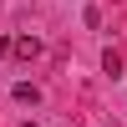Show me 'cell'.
Wrapping results in <instances>:
<instances>
[{"label":"cell","mask_w":127,"mask_h":127,"mask_svg":"<svg viewBox=\"0 0 127 127\" xmlns=\"http://www.w3.org/2000/svg\"><path fill=\"white\" fill-rule=\"evenodd\" d=\"M10 51H15L20 61H36V56H41V41H36V36H15V41H10Z\"/></svg>","instance_id":"6da1fadb"},{"label":"cell","mask_w":127,"mask_h":127,"mask_svg":"<svg viewBox=\"0 0 127 127\" xmlns=\"http://www.w3.org/2000/svg\"><path fill=\"white\" fill-rule=\"evenodd\" d=\"M10 97H15L20 107H36V102H41V87H31V81H15V87H10Z\"/></svg>","instance_id":"7a4b0ae2"},{"label":"cell","mask_w":127,"mask_h":127,"mask_svg":"<svg viewBox=\"0 0 127 127\" xmlns=\"http://www.w3.org/2000/svg\"><path fill=\"white\" fill-rule=\"evenodd\" d=\"M102 71H112V76L122 71V56H117V51H107V56H102Z\"/></svg>","instance_id":"3957f363"},{"label":"cell","mask_w":127,"mask_h":127,"mask_svg":"<svg viewBox=\"0 0 127 127\" xmlns=\"http://www.w3.org/2000/svg\"><path fill=\"white\" fill-rule=\"evenodd\" d=\"M5 51H10V36H0V56H5Z\"/></svg>","instance_id":"277c9868"},{"label":"cell","mask_w":127,"mask_h":127,"mask_svg":"<svg viewBox=\"0 0 127 127\" xmlns=\"http://www.w3.org/2000/svg\"><path fill=\"white\" fill-rule=\"evenodd\" d=\"M20 127H36V122H20Z\"/></svg>","instance_id":"5b68a950"}]
</instances>
